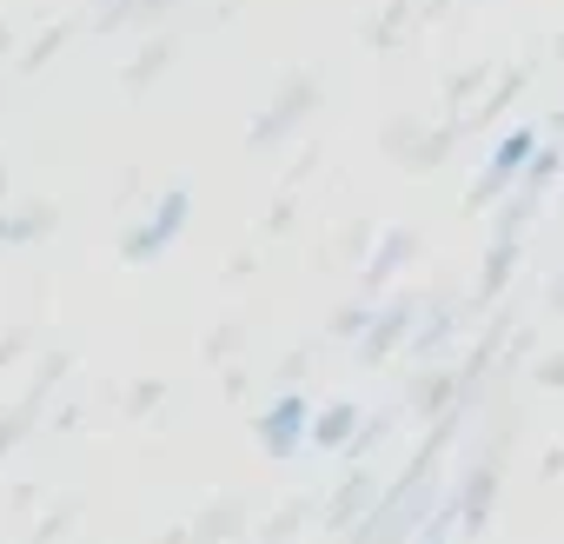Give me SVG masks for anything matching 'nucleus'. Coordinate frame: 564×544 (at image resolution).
I'll list each match as a JSON object with an SVG mask.
<instances>
[{
	"instance_id": "f257e3e1",
	"label": "nucleus",
	"mask_w": 564,
	"mask_h": 544,
	"mask_svg": "<svg viewBox=\"0 0 564 544\" xmlns=\"http://www.w3.org/2000/svg\"><path fill=\"white\" fill-rule=\"evenodd\" d=\"M538 146H544V127H511V133H498V146L485 153V166H478V179H471L465 206H471V213H485V206H505V199L524 186V173H531Z\"/></svg>"
},
{
	"instance_id": "f03ea898",
	"label": "nucleus",
	"mask_w": 564,
	"mask_h": 544,
	"mask_svg": "<svg viewBox=\"0 0 564 544\" xmlns=\"http://www.w3.org/2000/svg\"><path fill=\"white\" fill-rule=\"evenodd\" d=\"M313 445V399L306 392H279L259 412V451L265 458H300Z\"/></svg>"
},
{
	"instance_id": "7ed1b4c3",
	"label": "nucleus",
	"mask_w": 564,
	"mask_h": 544,
	"mask_svg": "<svg viewBox=\"0 0 564 544\" xmlns=\"http://www.w3.org/2000/svg\"><path fill=\"white\" fill-rule=\"evenodd\" d=\"M419 313H425V300H419V293H405V300H386V306L372 313L366 339H359V359H366V366H386V359H399V352L412 346V333H419Z\"/></svg>"
},
{
	"instance_id": "20e7f679",
	"label": "nucleus",
	"mask_w": 564,
	"mask_h": 544,
	"mask_svg": "<svg viewBox=\"0 0 564 544\" xmlns=\"http://www.w3.org/2000/svg\"><path fill=\"white\" fill-rule=\"evenodd\" d=\"M186 213H193V193H186V186H173V193L160 199V213H153L140 232H127V239H120V252H127L133 265H140V259H160V252L186 232Z\"/></svg>"
},
{
	"instance_id": "39448f33",
	"label": "nucleus",
	"mask_w": 564,
	"mask_h": 544,
	"mask_svg": "<svg viewBox=\"0 0 564 544\" xmlns=\"http://www.w3.org/2000/svg\"><path fill=\"white\" fill-rule=\"evenodd\" d=\"M379 498H386V485L366 471V465H352L346 478H339V491H333V504H326V531L333 537H352L372 511H379Z\"/></svg>"
},
{
	"instance_id": "423d86ee",
	"label": "nucleus",
	"mask_w": 564,
	"mask_h": 544,
	"mask_svg": "<svg viewBox=\"0 0 564 544\" xmlns=\"http://www.w3.org/2000/svg\"><path fill=\"white\" fill-rule=\"evenodd\" d=\"M313 107H319V80H293L286 94H279V100L252 120V133H246V140H252V146H279V140H286Z\"/></svg>"
},
{
	"instance_id": "0eeeda50",
	"label": "nucleus",
	"mask_w": 564,
	"mask_h": 544,
	"mask_svg": "<svg viewBox=\"0 0 564 544\" xmlns=\"http://www.w3.org/2000/svg\"><path fill=\"white\" fill-rule=\"evenodd\" d=\"M498 478H505V465L471 458V465H465V478L452 485V498H458V511H465V537H478V531L491 524V511H498Z\"/></svg>"
},
{
	"instance_id": "6e6552de",
	"label": "nucleus",
	"mask_w": 564,
	"mask_h": 544,
	"mask_svg": "<svg viewBox=\"0 0 564 544\" xmlns=\"http://www.w3.org/2000/svg\"><path fill=\"white\" fill-rule=\"evenodd\" d=\"M518 259H524V246H511V239H485V265H478V286H471V306H478V313L505 300Z\"/></svg>"
},
{
	"instance_id": "1a4fd4ad",
	"label": "nucleus",
	"mask_w": 564,
	"mask_h": 544,
	"mask_svg": "<svg viewBox=\"0 0 564 544\" xmlns=\"http://www.w3.org/2000/svg\"><path fill=\"white\" fill-rule=\"evenodd\" d=\"M412 252H419V232L412 226H392L386 239H379V252L366 259V293H379V286H392L399 272L412 265Z\"/></svg>"
},
{
	"instance_id": "9d476101",
	"label": "nucleus",
	"mask_w": 564,
	"mask_h": 544,
	"mask_svg": "<svg viewBox=\"0 0 564 544\" xmlns=\"http://www.w3.org/2000/svg\"><path fill=\"white\" fill-rule=\"evenodd\" d=\"M359 425H366V412H359L352 399H333L326 412H313V445H319V451H339V458H346V445L359 438Z\"/></svg>"
},
{
	"instance_id": "9b49d317",
	"label": "nucleus",
	"mask_w": 564,
	"mask_h": 544,
	"mask_svg": "<svg viewBox=\"0 0 564 544\" xmlns=\"http://www.w3.org/2000/svg\"><path fill=\"white\" fill-rule=\"evenodd\" d=\"M538 199L544 193H531V186H518L505 206H498V219H491V239H511V246H524V232H531V213H538Z\"/></svg>"
},
{
	"instance_id": "f8f14e48",
	"label": "nucleus",
	"mask_w": 564,
	"mask_h": 544,
	"mask_svg": "<svg viewBox=\"0 0 564 544\" xmlns=\"http://www.w3.org/2000/svg\"><path fill=\"white\" fill-rule=\"evenodd\" d=\"M412 21H419V8H405V0H399V8H386V14L366 28V41H372V47H399V41L412 34Z\"/></svg>"
},
{
	"instance_id": "ddd939ff",
	"label": "nucleus",
	"mask_w": 564,
	"mask_h": 544,
	"mask_svg": "<svg viewBox=\"0 0 564 544\" xmlns=\"http://www.w3.org/2000/svg\"><path fill=\"white\" fill-rule=\"evenodd\" d=\"M531 379H538L544 392H557V385H564V352H544V359L531 366Z\"/></svg>"
}]
</instances>
